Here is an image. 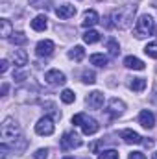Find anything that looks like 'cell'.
<instances>
[{
    "label": "cell",
    "instance_id": "cell-1",
    "mask_svg": "<svg viewBox=\"0 0 157 159\" xmlns=\"http://www.w3.org/2000/svg\"><path fill=\"white\" fill-rule=\"evenodd\" d=\"M0 135H2V139H4V143L9 144L15 152H22V150L26 148V139L22 137V129H20L19 122L15 119L7 117V119L2 122V126H0Z\"/></svg>",
    "mask_w": 157,
    "mask_h": 159
},
{
    "label": "cell",
    "instance_id": "cell-2",
    "mask_svg": "<svg viewBox=\"0 0 157 159\" xmlns=\"http://www.w3.org/2000/svg\"><path fill=\"white\" fill-rule=\"evenodd\" d=\"M135 11H137V6H120L117 7L113 13H111V26H115L118 30H126L133 24V17H135Z\"/></svg>",
    "mask_w": 157,
    "mask_h": 159
},
{
    "label": "cell",
    "instance_id": "cell-3",
    "mask_svg": "<svg viewBox=\"0 0 157 159\" xmlns=\"http://www.w3.org/2000/svg\"><path fill=\"white\" fill-rule=\"evenodd\" d=\"M154 24H155V20H154V17H152V15H148V13L141 15V17L135 20V28H133L135 37H137V39H142V37H146V35L154 34V28H155Z\"/></svg>",
    "mask_w": 157,
    "mask_h": 159
},
{
    "label": "cell",
    "instance_id": "cell-4",
    "mask_svg": "<svg viewBox=\"0 0 157 159\" xmlns=\"http://www.w3.org/2000/svg\"><path fill=\"white\" fill-rule=\"evenodd\" d=\"M39 98V89L35 85H24L15 91V100L20 104H35Z\"/></svg>",
    "mask_w": 157,
    "mask_h": 159
},
{
    "label": "cell",
    "instance_id": "cell-5",
    "mask_svg": "<svg viewBox=\"0 0 157 159\" xmlns=\"http://www.w3.org/2000/svg\"><path fill=\"white\" fill-rule=\"evenodd\" d=\"M81 146V139H79L78 133L74 131H65L63 137H61V148L63 150H74V148H79Z\"/></svg>",
    "mask_w": 157,
    "mask_h": 159
},
{
    "label": "cell",
    "instance_id": "cell-6",
    "mask_svg": "<svg viewBox=\"0 0 157 159\" xmlns=\"http://www.w3.org/2000/svg\"><path fill=\"white\" fill-rule=\"evenodd\" d=\"M54 129H56L54 120L50 119L48 115H44L43 119H39L37 124H35V133H37V135H52Z\"/></svg>",
    "mask_w": 157,
    "mask_h": 159
},
{
    "label": "cell",
    "instance_id": "cell-7",
    "mask_svg": "<svg viewBox=\"0 0 157 159\" xmlns=\"http://www.w3.org/2000/svg\"><path fill=\"white\" fill-rule=\"evenodd\" d=\"M104 102H105V98H104V93H100V91H92L85 98V104L91 109H102L104 107Z\"/></svg>",
    "mask_w": 157,
    "mask_h": 159
},
{
    "label": "cell",
    "instance_id": "cell-8",
    "mask_svg": "<svg viewBox=\"0 0 157 159\" xmlns=\"http://www.w3.org/2000/svg\"><path fill=\"white\" fill-rule=\"evenodd\" d=\"M44 81L50 83V85H63V83L67 81V76H65L61 70H57V69H50V70H46V74H44Z\"/></svg>",
    "mask_w": 157,
    "mask_h": 159
},
{
    "label": "cell",
    "instance_id": "cell-9",
    "mask_svg": "<svg viewBox=\"0 0 157 159\" xmlns=\"http://www.w3.org/2000/svg\"><path fill=\"white\" fill-rule=\"evenodd\" d=\"M54 48H56L54 41L43 39V41H39V43H37V46H35V52H37V56H39V57H48V56H52Z\"/></svg>",
    "mask_w": 157,
    "mask_h": 159
},
{
    "label": "cell",
    "instance_id": "cell-10",
    "mask_svg": "<svg viewBox=\"0 0 157 159\" xmlns=\"http://www.w3.org/2000/svg\"><path fill=\"white\" fill-rule=\"evenodd\" d=\"M107 111H109V115H113V117H120V115L126 111V104H124L120 98H111L109 104H107Z\"/></svg>",
    "mask_w": 157,
    "mask_h": 159
},
{
    "label": "cell",
    "instance_id": "cell-11",
    "mask_svg": "<svg viewBox=\"0 0 157 159\" xmlns=\"http://www.w3.org/2000/svg\"><path fill=\"white\" fill-rule=\"evenodd\" d=\"M100 22V17H98V13L94 11V9H87L85 13H83V20H81V26L83 28H92L94 24H98Z\"/></svg>",
    "mask_w": 157,
    "mask_h": 159
},
{
    "label": "cell",
    "instance_id": "cell-12",
    "mask_svg": "<svg viewBox=\"0 0 157 159\" xmlns=\"http://www.w3.org/2000/svg\"><path fill=\"white\" fill-rule=\"evenodd\" d=\"M139 124H141L142 128H146V129L154 128V126H155V117H154V113L148 111V109H142V111L139 113Z\"/></svg>",
    "mask_w": 157,
    "mask_h": 159
},
{
    "label": "cell",
    "instance_id": "cell-13",
    "mask_svg": "<svg viewBox=\"0 0 157 159\" xmlns=\"http://www.w3.org/2000/svg\"><path fill=\"white\" fill-rule=\"evenodd\" d=\"M56 15L59 17V19H70V17H74L76 15V7L72 6V4H61L59 7H56Z\"/></svg>",
    "mask_w": 157,
    "mask_h": 159
},
{
    "label": "cell",
    "instance_id": "cell-14",
    "mask_svg": "<svg viewBox=\"0 0 157 159\" xmlns=\"http://www.w3.org/2000/svg\"><path fill=\"white\" fill-rule=\"evenodd\" d=\"M11 59H13L15 67L22 69V67L28 63V52H26V50H22V48H19V50H13V54H11Z\"/></svg>",
    "mask_w": 157,
    "mask_h": 159
},
{
    "label": "cell",
    "instance_id": "cell-15",
    "mask_svg": "<svg viewBox=\"0 0 157 159\" xmlns=\"http://www.w3.org/2000/svg\"><path fill=\"white\" fill-rule=\"evenodd\" d=\"M124 67L131 70H144V61H141L135 56H126L124 57Z\"/></svg>",
    "mask_w": 157,
    "mask_h": 159
},
{
    "label": "cell",
    "instance_id": "cell-16",
    "mask_svg": "<svg viewBox=\"0 0 157 159\" xmlns=\"http://www.w3.org/2000/svg\"><path fill=\"white\" fill-rule=\"evenodd\" d=\"M120 137H122L124 143H128V144H141V143H142V137H141L137 131H133V129H124V131L120 133Z\"/></svg>",
    "mask_w": 157,
    "mask_h": 159
},
{
    "label": "cell",
    "instance_id": "cell-17",
    "mask_svg": "<svg viewBox=\"0 0 157 159\" xmlns=\"http://www.w3.org/2000/svg\"><path fill=\"white\" fill-rule=\"evenodd\" d=\"M98 122L94 119H91V117H85V120H83V124H81V131L85 133V135H94L96 131H98Z\"/></svg>",
    "mask_w": 157,
    "mask_h": 159
},
{
    "label": "cell",
    "instance_id": "cell-18",
    "mask_svg": "<svg viewBox=\"0 0 157 159\" xmlns=\"http://www.w3.org/2000/svg\"><path fill=\"white\" fill-rule=\"evenodd\" d=\"M128 87L135 93H141L146 89V80L144 78H128Z\"/></svg>",
    "mask_w": 157,
    "mask_h": 159
},
{
    "label": "cell",
    "instance_id": "cell-19",
    "mask_svg": "<svg viewBox=\"0 0 157 159\" xmlns=\"http://www.w3.org/2000/svg\"><path fill=\"white\" fill-rule=\"evenodd\" d=\"M46 20H48V19H46L44 15H37V17H34V19H32V22H30V24H32V28H34L35 32H44V30H46V26H48V22H46Z\"/></svg>",
    "mask_w": 157,
    "mask_h": 159
},
{
    "label": "cell",
    "instance_id": "cell-20",
    "mask_svg": "<svg viewBox=\"0 0 157 159\" xmlns=\"http://www.w3.org/2000/svg\"><path fill=\"white\" fill-rule=\"evenodd\" d=\"M13 35V28H11V22L7 19H0V37L4 39H9Z\"/></svg>",
    "mask_w": 157,
    "mask_h": 159
},
{
    "label": "cell",
    "instance_id": "cell-21",
    "mask_svg": "<svg viewBox=\"0 0 157 159\" xmlns=\"http://www.w3.org/2000/svg\"><path fill=\"white\" fill-rule=\"evenodd\" d=\"M67 56H69V59H72V61H81V59L85 57V50H83V46H72Z\"/></svg>",
    "mask_w": 157,
    "mask_h": 159
},
{
    "label": "cell",
    "instance_id": "cell-22",
    "mask_svg": "<svg viewBox=\"0 0 157 159\" xmlns=\"http://www.w3.org/2000/svg\"><path fill=\"white\" fill-rule=\"evenodd\" d=\"M91 63L92 65H96V67H107V56H104V54H91Z\"/></svg>",
    "mask_w": 157,
    "mask_h": 159
},
{
    "label": "cell",
    "instance_id": "cell-23",
    "mask_svg": "<svg viewBox=\"0 0 157 159\" xmlns=\"http://www.w3.org/2000/svg\"><path fill=\"white\" fill-rule=\"evenodd\" d=\"M83 41L87 43V44H94V43H98L100 41V34L96 32V30H87L85 34H83Z\"/></svg>",
    "mask_w": 157,
    "mask_h": 159
},
{
    "label": "cell",
    "instance_id": "cell-24",
    "mask_svg": "<svg viewBox=\"0 0 157 159\" xmlns=\"http://www.w3.org/2000/svg\"><path fill=\"white\" fill-rule=\"evenodd\" d=\"M9 41H11V44H15V46H20V44H24V43L28 41V37H26L22 32H13V35L9 37Z\"/></svg>",
    "mask_w": 157,
    "mask_h": 159
},
{
    "label": "cell",
    "instance_id": "cell-25",
    "mask_svg": "<svg viewBox=\"0 0 157 159\" xmlns=\"http://www.w3.org/2000/svg\"><path fill=\"white\" fill-rule=\"evenodd\" d=\"M30 6L35 7V9H50L52 7V2L50 0H30Z\"/></svg>",
    "mask_w": 157,
    "mask_h": 159
},
{
    "label": "cell",
    "instance_id": "cell-26",
    "mask_svg": "<svg viewBox=\"0 0 157 159\" xmlns=\"http://www.w3.org/2000/svg\"><path fill=\"white\" fill-rule=\"evenodd\" d=\"M105 46H107V50H109L111 56H118V52H120V44H118L117 39H107Z\"/></svg>",
    "mask_w": 157,
    "mask_h": 159
},
{
    "label": "cell",
    "instance_id": "cell-27",
    "mask_svg": "<svg viewBox=\"0 0 157 159\" xmlns=\"http://www.w3.org/2000/svg\"><path fill=\"white\" fill-rule=\"evenodd\" d=\"M144 54L148 56V57H152V59H157V43H148L146 46H144Z\"/></svg>",
    "mask_w": 157,
    "mask_h": 159
},
{
    "label": "cell",
    "instance_id": "cell-28",
    "mask_svg": "<svg viewBox=\"0 0 157 159\" xmlns=\"http://www.w3.org/2000/svg\"><path fill=\"white\" fill-rule=\"evenodd\" d=\"M61 100H63L65 104H72V102L76 100V94H74V91H70V89H65V91L61 93Z\"/></svg>",
    "mask_w": 157,
    "mask_h": 159
},
{
    "label": "cell",
    "instance_id": "cell-29",
    "mask_svg": "<svg viewBox=\"0 0 157 159\" xmlns=\"http://www.w3.org/2000/svg\"><path fill=\"white\" fill-rule=\"evenodd\" d=\"M81 80H83V83H87V85H92V83L96 81V74H94L92 70H83Z\"/></svg>",
    "mask_w": 157,
    "mask_h": 159
},
{
    "label": "cell",
    "instance_id": "cell-30",
    "mask_svg": "<svg viewBox=\"0 0 157 159\" xmlns=\"http://www.w3.org/2000/svg\"><path fill=\"white\" fill-rule=\"evenodd\" d=\"M44 107H48L46 111H48L54 119H59V117H61V113L57 111V107H56V104H54V102H44Z\"/></svg>",
    "mask_w": 157,
    "mask_h": 159
},
{
    "label": "cell",
    "instance_id": "cell-31",
    "mask_svg": "<svg viewBox=\"0 0 157 159\" xmlns=\"http://www.w3.org/2000/svg\"><path fill=\"white\" fill-rule=\"evenodd\" d=\"M98 159H118V152L117 150H104L98 156Z\"/></svg>",
    "mask_w": 157,
    "mask_h": 159
},
{
    "label": "cell",
    "instance_id": "cell-32",
    "mask_svg": "<svg viewBox=\"0 0 157 159\" xmlns=\"http://www.w3.org/2000/svg\"><path fill=\"white\" fill-rule=\"evenodd\" d=\"M48 148H39L35 154H34V159H48Z\"/></svg>",
    "mask_w": 157,
    "mask_h": 159
},
{
    "label": "cell",
    "instance_id": "cell-33",
    "mask_svg": "<svg viewBox=\"0 0 157 159\" xmlns=\"http://www.w3.org/2000/svg\"><path fill=\"white\" fill-rule=\"evenodd\" d=\"M85 117H87L85 113H78V115H74V117H72V124H74V126H81L83 120H85Z\"/></svg>",
    "mask_w": 157,
    "mask_h": 159
},
{
    "label": "cell",
    "instance_id": "cell-34",
    "mask_svg": "<svg viewBox=\"0 0 157 159\" xmlns=\"http://www.w3.org/2000/svg\"><path fill=\"white\" fill-rule=\"evenodd\" d=\"M26 78H30L28 72H15V74H13V80H15V81H24Z\"/></svg>",
    "mask_w": 157,
    "mask_h": 159
},
{
    "label": "cell",
    "instance_id": "cell-35",
    "mask_svg": "<svg viewBox=\"0 0 157 159\" xmlns=\"http://www.w3.org/2000/svg\"><path fill=\"white\" fill-rule=\"evenodd\" d=\"M129 159H146V156L142 152H131L129 154Z\"/></svg>",
    "mask_w": 157,
    "mask_h": 159
},
{
    "label": "cell",
    "instance_id": "cell-36",
    "mask_svg": "<svg viewBox=\"0 0 157 159\" xmlns=\"http://www.w3.org/2000/svg\"><path fill=\"white\" fill-rule=\"evenodd\" d=\"M7 67H9V63H7V59H2V61H0V72L4 74V72L7 70Z\"/></svg>",
    "mask_w": 157,
    "mask_h": 159
},
{
    "label": "cell",
    "instance_id": "cell-37",
    "mask_svg": "<svg viewBox=\"0 0 157 159\" xmlns=\"http://www.w3.org/2000/svg\"><path fill=\"white\" fill-rule=\"evenodd\" d=\"M7 83H2V96H6V93H7Z\"/></svg>",
    "mask_w": 157,
    "mask_h": 159
},
{
    "label": "cell",
    "instance_id": "cell-38",
    "mask_svg": "<svg viewBox=\"0 0 157 159\" xmlns=\"http://www.w3.org/2000/svg\"><path fill=\"white\" fill-rule=\"evenodd\" d=\"M142 143H144V146H146V148H150V146H152V144H154V143H152V141H142Z\"/></svg>",
    "mask_w": 157,
    "mask_h": 159
},
{
    "label": "cell",
    "instance_id": "cell-39",
    "mask_svg": "<svg viewBox=\"0 0 157 159\" xmlns=\"http://www.w3.org/2000/svg\"><path fill=\"white\" fill-rule=\"evenodd\" d=\"M152 159H157V152H154V156H152Z\"/></svg>",
    "mask_w": 157,
    "mask_h": 159
},
{
    "label": "cell",
    "instance_id": "cell-40",
    "mask_svg": "<svg viewBox=\"0 0 157 159\" xmlns=\"http://www.w3.org/2000/svg\"><path fill=\"white\" fill-rule=\"evenodd\" d=\"M152 4H154V6L157 7V0H152Z\"/></svg>",
    "mask_w": 157,
    "mask_h": 159
},
{
    "label": "cell",
    "instance_id": "cell-41",
    "mask_svg": "<svg viewBox=\"0 0 157 159\" xmlns=\"http://www.w3.org/2000/svg\"><path fill=\"white\" fill-rule=\"evenodd\" d=\"M154 34H157V28H154Z\"/></svg>",
    "mask_w": 157,
    "mask_h": 159
},
{
    "label": "cell",
    "instance_id": "cell-42",
    "mask_svg": "<svg viewBox=\"0 0 157 159\" xmlns=\"http://www.w3.org/2000/svg\"><path fill=\"white\" fill-rule=\"evenodd\" d=\"M63 159H72V157H63Z\"/></svg>",
    "mask_w": 157,
    "mask_h": 159
}]
</instances>
